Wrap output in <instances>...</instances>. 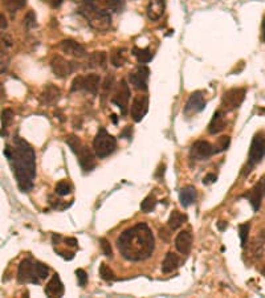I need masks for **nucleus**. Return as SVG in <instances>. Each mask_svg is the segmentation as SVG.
Returning a JSON list of instances; mask_svg holds the SVG:
<instances>
[{
	"label": "nucleus",
	"mask_w": 265,
	"mask_h": 298,
	"mask_svg": "<svg viewBox=\"0 0 265 298\" xmlns=\"http://www.w3.org/2000/svg\"><path fill=\"white\" fill-rule=\"evenodd\" d=\"M51 68H52L53 73L56 74V77L59 78L68 77L69 74L74 72L73 62L65 60L61 56H53V59L51 60Z\"/></svg>",
	"instance_id": "nucleus-11"
},
{
	"label": "nucleus",
	"mask_w": 265,
	"mask_h": 298,
	"mask_svg": "<svg viewBox=\"0 0 265 298\" xmlns=\"http://www.w3.org/2000/svg\"><path fill=\"white\" fill-rule=\"evenodd\" d=\"M227 227V223L226 221H220V223H217V228L220 229V231H224Z\"/></svg>",
	"instance_id": "nucleus-49"
},
{
	"label": "nucleus",
	"mask_w": 265,
	"mask_h": 298,
	"mask_svg": "<svg viewBox=\"0 0 265 298\" xmlns=\"http://www.w3.org/2000/svg\"><path fill=\"white\" fill-rule=\"evenodd\" d=\"M263 30H264V35H265V22H264V24H263Z\"/></svg>",
	"instance_id": "nucleus-50"
},
{
	"label": "nucleus",
	"mask_w": 265,
	"mask_h": 298,
	"mask_svg": "<svg viewBox=\"0 0 265 298\" xmlns=\"http://www.w3.org/2000/svg\"><path fill=\"white\" fill-rule=\"evenodd\" d=\"M249 231H251V224L249 223H245V224H241L239 227V236L240 240H241V245L245 246L248 240V236H249Z\"/></svg>",
	"instance_id": "nucleus-37"
},
{
	"label": "nucleus",
	"mask_w": 265,
	"mask_h": 298,
	"mask_svg": "<svg viewBox=\"0 0 265 298\" xmlns=\"http://www.w3.org/2000/svg\"><path fill=\"white\" fill-rule=\"evenodd\" d=\"M60 49L66 55L76 57V59H83L87 56V49L74 40H62L60 43Z\"/></svg>",
	"instance_id": "nucleus-14"
},
{
	"label": "nucleus",
	"mask_w": 265,
	"mask_h": 298,
	"mask_svg": "<svg viewBox=\"0 0 265 298\" xmlns=\"http://www.w3.org/2000/svg\"><path fill=\"white\" fill-rule=\"evenodd\" d=\"M131 133H133V130H131V126H127L126 129L123 130L121 133V137H126L127 139H131Z\"/></svg>",
	"instance_id": "nucleus-46"
},
{
	"label": "nucleus",
	"mask_w": 265,
	"mask_h": 298,
	"mask_svg": "<svg viewBox=\"0 0 265 298\" xmlns=\"http://www.w3.org/2000/svg\"><path fill=\"white\" fill-rule=\"evenodd\" d=\"M61 90L56 85L53 84H48L47 87L44 88V90L41 91L40 95V101L43 105H55L60 99Z\"/></svg>",
	"instance_id": "nucleus-18"
},
{
	"label": "nucleus",
	"mask_w": 265,
	"mask_h": 298,
	"mask_svg": "<svg viewBox=\"0 0 265 298\" xmlns=\"http://www.w3.org/2000/svg\"><path fill=\"white\" fill-rule=\"evenodd\" d=\"M133 55L137 57V60L141 64H147L152 60V53L148 48H134L133 49Z\"/></svg>",
	"instance_id": "nucleus-28"
},
{
	"label": "nucleus",
	"mask_w": 265,
	"mask_h": 298,
	"mask_svg": "<svg viewBox=\"0 0 265 298\" xmlns=\"http://www.w3.org/2000/svg\"><path fill=\"white\" fill-rule=\"evenodd\" d=\"M12 121H13V112L11 109H4V110L1 112V129H3V131L11 125V122ZM3 131H1V134H3Z\"/></svg>",
	"instance_id": "nucleus-33"
},
{
	"label": "nucleus",
	"mask_w": 265,
	"mask_h": 298,
	"mask_svg": "<svg viewBox=\"0 0 265 298\" xmlns=\"http://www.w3.org/2000/svg\"><path fill=\"white\" fill-rule=\"evenodd\" d=\"M264 181L261 183H256L253 188L248 192L247 198L249 200V203L252 206L253 211H259L261 206V200H263V192H264Z\"/></svg>",
	"instance_id": "nucleus-20"
},
{
	"label": "nucleus",
	"mask_w": 265,
	"mask_h": 298,
	"mask_svg": "<svg viewBox=\"0 0 265 298\" xmlns=\"http://www.w3.org/2000/svg\"><path fill=\"white\" fill-rule=\"evenodd\" d=\"M110 61L116 68H121L126 62V55H125V49L123 48H117L114 49L112 55H110Z\"/></svg>",
	"instance_id": "nucleus-27"
},
{
	"label": "nucleus",
	"mask_w": 265,
	"mask_h": 298,
	"mask_svg": "<svg viewBox=\"0 0 265 298\" xmlns=\"http://www.w3.org/2000/svg\"><path fill=\"white\" fill-rule=\"evenodd\" d=\"M55 191H56V194L59 196H66V195L70 194V191H72V187L68 181L65 180H61L59 181L55 187Z\"/></svg>",
	"instance_id": "nucleus-34"
},
{
	"label": "nucleus",
	"mask_w": 265,
	"mask_h": 298,
	"mask_svg": "<svg viewBox=\"0 0 265 298\" xmlns=\"http://www.w3.org/2000/svg\"><path fill=\"white\" fill-rule=\"evenodd\" d=\"M106 60L108 56L105 52H94L88 57V66L89 68H101L105 69L106 68Z\"/></svg>",
	"instance_id": "nucleus-24"
},
{
	"label": "nucleus",
	"mask_w": 265,
	"mask_h": 298,
	"mask_svg": "<svg viewBox=\"0 0 265 298\" xmlns=\"http://www.w3.org/2000/svg\"><path fill=\"white\" fill-rule=\"evenodd\" d=\"M35 272H36V276L39 277V280H45L47 277H48V273H49V268L47 267V265H44L43 263H35Z\"/></svg>",
	"instance_id": "nucleus-36"
},
{
	"label": "nucleus",
	"mask_w": 265,
	"mask_h": 298,
	"mask_svg": "<svg viewBox=\"0 0 265 298\" xmlns=\"http://www.w3.org/2000/svg\"><path fill=\"white\" fill-rule=\"evenodd\" d=\"M245 89L243 88H234L227 90L223 95L222 106L226 112H232L240 108V105L243 104L244 98H245Z\"/></svg>",
	"instance_id": "nucleus-6"
},
{
	"label": "nucleus",
	"mask_w": 265,
	"mask_h": 298,
	"mask_svg": "<svg viewBox=\"0 0 265 298\" xmlns=\"http://www.w3.org/2000/svg\"><path fill=\"white\" fill-rule=\"evenodd\" d=\"M85 18L88 19L89 26L97 30H106L112 26V15L109 12V9L91 11L85 15Z\"/></svg>",
	"instance_id": "nucleus-5"
},
{
	"label": "nucleus",
	"mask_w": 265,
	"mask_h": 298,
	"mask_svg": "<svg viewBox=\"0 0 265 298\" xmlns=\"http://www.w3.org/2000/svg\"><path fill=\"white\" fill-rule=\"evenodd\" d=\"M166 9V0H150L147 4V18L151 22H157L163 16Z\"/></svg>",
	"instance_id": "nucleus-19"
},
{
	"label": "nucleus",
	"mask_w": 265,
	"mask_h": 298,
	"mask_svg": "<svg viewBox=\"0 0 265 298\" xmlns=\"http://www.w3.org/2000/svg\"><path fill=\"white\" fill-rule=\"evenodd\" d=\"M77 156H79V163L81 166V169L87 173V171H91L96 166V158H94V154L91 151L90 149L87 146L81 147V150L77 152Z\"/></svg>",
	"instance_id": "nucleus-16"
},
{
	"label": "nucleus",
	"mask_w": 265,
	"mask_h": 298,
	"mask_svg": "<svg viewBox=\"0 0 265 298\" xmlns=\"http://www.w3.org/2000/svg\"><path fill=\"white\" fill-rule=\"evenodd\" d=\"M123 8V0H108V9L113 12H121Z\"/></svg>",
	"instance_id": "nucleus-41"
},
{
	"label": "nucleus",
	"mask_w": 265,
	"mask_h": 298,
	"mask_svg": "<svg viewBox=\"0 0 265 298\" xmlns=\"http://www.w3.org/2000/svg\"><path fill=\"white\" fill-rule=\"evenodd\" d=\"M196 199V190L195 187L186 186L183 187L180 194H179V202L182 204V207L187 208L190 207L191 204H194Z\"/></svg>",
	"instance_id": "nucleus-23"
},
{
	"label": "nucleus",
	"mask_w": 265,
	"mask_h": 298,
	"mask_svg": "<svg viewBox=\"0 0 265 298\" xmlns=\"http://www.w3.org/2000/svg\"><path fill=\"white\" fill-rule=\"evenodd\" d=\"M264 184H265V180H264ZM264 190H265V187H264Z\"/></svg>",
	"instance_id": "nucleus-51"
},
{
	"label": "nucleus",
	"mask_w": 265,
	"mask_h": 298,
	"mask_svg": "<svg viewBox=\"0 0 265 298\" xmlns=\"http://www.w3.org/2000/svg\"><path fill=\"white\" fill-rule=\"evenodd\" d=\"M155 204H157V199L154 195H148L144 199V202L141 203V211L145 212V213H150V212L155 208Z\"/></svg>",
	"instance_id": "nucleus-29"
},
{
	"label": "nucleus",
	"mask_w": 265,
	"mask_h": 298,
	"mask_svg": "<svg viewBox=\"0 0 265 298\" xmlns=\"http://www.w3.org/2000/svg\"><path fill=\"white\" fill-rule=\"evenodd\" d=\"M113 84H114V77L113 76H106L105 80L101 84V89H102V93H104V97H108L110 94V91L113 89Z\"/></svg>",
	"instance_id": "nucleus-35"
},
{
	"label": "nucleus",
	"mask_w": 265,
	"mask_h": 298,
	"mask_svg": "<svg viewBox=\"0 0 265 298\" xmlns=\"http://www.w3.org/2000/svg\"><path fill=\"white\" fill-rule=\"evenodd\" d=\"M179 267V257L178 255H175L173 252H169L166 255L165 260L162 261V272L163 273H171L174 272L175 269Z\"/></svg>",
	"instance_id": "nucleus-25"
},
{
	"label": "nucleus",
	"mask_w": 265,
	"mask_h": 298,
	"mask_svg": "<svg viewBox=\"0 0 265 298\" xmlns=\"http://www.w3.org/2000/svg\"><path fill=\"white\" fill-rule=\"evenodd\" d=\"M12 45L13 40L8 33H0V53H7Z\"/></svg>",
	"instance_id": "nucleus-30"
},
{
	"label": "nucleus",
	"mask_w": 265,
	"mask_h": 298,
	"mask_svg": "<svg viewBox=\"0 0 265 298\" xmlns=\"http://www.w3.org/2000/svg\"><path fill=\"white\" fill-rule=\"evenodd\" d=\"M100 277L105 281H110L114 278V272L109 268L106 264H101L100 265Z\"/></svg>",
	"instance_id": "nucleus-38"
},
{
	"label": "nucleus",
	"mask_w": 265,
	"mask_h": 298,
	"mask_svg": "<svg viewBox=\"0 0 265 298\" xmlns=\"http://www.w3.org/2000/svg\"><path fill=\"white\" fill-rule=\"evenodd\" d=\"M27 0H4L5 8L11 13H15L19 9H22L26 5Z\"/></svg>",
	"instance_id": "nucleus-31"
},
{
	"label": "nucleus",
	"mask_w": 265,
	"mask_h": 298,
	"mask_svg": "<svg viewBox=\"0 0 265 298\" xmlns=\"http://www.w3.org/2000/svg\"><path fill=\"white\" fill-rule=\"evenodd\" d=\"M36 24H37V23H36L35 12H33V11H29V12L26 15V18H24V26H26L27 30H30V28H35Z\"/></svg>",
	"instance_id": "nucleus-40"
},
{
	"label": "nucleus",
	"mask_w": 265,
	"mask_h": 298,
	"mask_svg": "<svg viewBox=\"0 0 265 298\" xmlns=\"http://www.w3.org/2000/svg\"><path fill=\"white\" fill-rule=\"evenodd\" d=\"M117 149V139L113 135H110L106 129L101 127L98 133L93 139V150L98 158L104 159L106 156L112 155Z\"/></svg>",
	"instance_id": "nucleus-3"
},
{
	"label": "nucleus",
	"mask_w": 265,
	"mask_h": 298,
	"mask_svg": "<svg viewBox=\"0 0 265 298\" xmlns=\"http://www.w3.org/2000/svg\"><path fill=\"white\" fill-rule=\"evenodd\" d=\"M101 87V77L98 74L91 73L87 76H77L72 82V88L70 91H79L84 90L87 93L96 95L100 90Z\"/></svg>",
	"instance_id": "nucleus-4"
},
{
	"label": "nucleus",
	"mask_w": 265,
	"mask_h": 298,
	"mask_svg": "<svg viewBox=\"0 0 265 298\" xmlns=\"http://www.w3.org/2000/svg\"><path fill=\"white\" fill-rule=\"evenodd\" d=\"M175 248L179 253L188 255L192 248V235L188 231H182L175 238Z\"/></svg>",
	"instance_id": "nucleus-17"
},
{
	"label": "nucleus",
	"mask_w": 265,
	"mask_h": 298,
	"mask_svg": "<svg viewBox=\"0 0 265 298\" xmlns=\"http://www.w3.org/2000/svg\"><path fill=\"white\" fill-rule=\"evenodd\" d=\"M18 281L20 284H39V277L36 276L35 263L30 259H24L19 265L18 269Z\"/></svg>",
	"instance_id": "nucleus-8"
},
{
	"label": "nucleus",
	"mask_w": 265,
	"mask_h": 298,
	"mask_svg": "<svg viewBox=\"0 0 265 298\" xmlns=\"http://www.w3.org/2000/svg\"><path fill=\"white\" fill-rule=\"evenodd\" d=\"M216 180H217V177L215 174H207L205 177V179H203V183H205V184H212V183H215Z\"/></svg>",
	"instance_id": "nucleus-44"
},
{
	"label": "nucleus",
	"mask_w": 265,
	"mask_h": 298,
	"mask_svg": "<svg viewBox=\"0 0 265 298\" xmlns=\"http://www.w3.org/2000/svg\"><path fill=\"white\" fill-rule=\"evenodd\" d=\"M45 294L48 297H62L64 296V285L61 282L59 274H53L48 285L45 286Z\"/></svg>",
	"instance_id": "nucleus-21"
},
{
	"label": "nucleus",
	"mask_w": 265,
	"mask_h": 298,
	"mask_svg": "<svg viewBox=\"0 0 265 298\" xmlns=\"http://www.w3.org/2000/svg\"><path fill=\"white\" fill-rule=\"evenodd\" d=\"M4 155L12 167L13 177L18 181L20 191L28 192L33 187L36 178L35 150L24 139L15 137L13 147L5 146Z\"/></svg>",
	"instance_id": "nucleus-1"
},
{
	"label": "nucleus",
	"mask_w": 265,
	"mask_h": 298,
	"mask_svg": "<svg viewBox=\"0 0 265 298\" xmlns=\"http://www.w3.org/2000/svg\"><path fill=\"white\" fill-rule=\"evenodd\" d=\"M212 154H215V149L207 141H198L191 147V155L195 159H207Z\"/></svg>",
	"instance_id": "nucleus-15"
},
{
	"label": "nucleus",
	"mask_w": 265,
	"mask_h": 298,
	"mask_svg": "<svg viewBox=\"0 0 265 298\" xmlns=\"http://www.w3.org/2000/svg\"><path fill=\"white\" fill-rule=\"evenodd\" d=\"M7 27H8L7 18H5L3 13H0V30H7Z\"/></svg>",
	"instance_id": "nucleus-45"
},
{
	"label": "nucleus",
	"mask_w": 265,
	"mask_h": 298,
	"mask_svg": "<svg viewBox=\"0 0 265 298\" xmlns=\"http://www.w3.org/2000/svg\"><path fill=\"white\" fill-rule=\"evenodd\" d=\"M76 276H77V280H79V285L80 286H85L88 284V274L84 269H77L76 270Z\"/></svg>",
	"instance_id": "nucleus-43"
},
{
	"label": "nucleus",
	"mask_w": 265,
	"mask_h": 298,
	"mask_svg": "<svg viewBox=\"0 0 265 298\" xmlns=\"http://www.w3.org/2000/svg\"><path fill=\"white\" fill-rule=\"evenodd\" d=\"M65 141H66V145L70 147V150H72L74 154H77V152L81 150V147H83V145H81V141H80L76 135H68Z\"/></svg>",
	"instance_id": "nucleus-32"
},
{
	"label": "nucleus",
	"mask_w": 265,
	"mask_h": 298,
	"mask_svg": "<svg viewBox=\"0 0 265 298\" xmlns=\"http://www.w3.org/2000/svg\"><path fill=\"white\" fill-rule=\"evenodd\" d=\"M265 156V137L263 134H256L253 137L251 147H249V163H260Z\"/></svg>",
	"instance_id": "nucleus-9"
},
{
	"label": "nucleus",
	"mask_w": 265,
	"mask_h": 298,
	"mask_svg": "<svg viewBox=\"0 0 265 298\" xmlns=\"http://www.w3.org/2000/svg\"><path fill=\"white\" fill-rule=\"evenodd\" d=\"M148 112V97L146 94H139L133 99L131 105V118L134 122H141Z\"/></svg>",
	"instance_id": "nucleus-10"
},
{
	"label": "nucleus",
	"mask_w": 265,
	"mask_h": 298,
	"mask_svg": "<svg viewBox=\"0 0 265 298\" xmlns=\"http://www.w3.org/2000/svg\"><path fill=\"white\" fill-rule=\"evenodd\" d=\"M148 74H150V70H148L147 66L145 65H141L137 68L135 72H131L129 74V81L131 82V85L138 89V90H147V80H148Z\"/></svg>",
	"instance_id": "nucleus-12"
},
{
	"label": "nucleus",
	"mask_w": 265,
	"mask_h": 298,
	"mask_svg": "<svg viewBox=\"0 0 265 298\" xmlns=\"http://www.w3.org/2000/svg\"><path fill=\"white\" fill-rule=\"evenodd\" d=\"M230 143H231V138L230 137H227V135H224V137H222V138H219V142L216 143L215 152H220V151H224V150H227V149L230 147Z\"/></svg>",
	"instance_id": "nucleus-39"
},
{
	"label": "nucleus",
	"mask_w": 265,
	"mask_h": 298,
	"mask_svg": "<svg viewBox=\"0 0 265 298\" xmlns=\"http://www.w3.org/2000/svg\"><path fill=\"white\" fill-rule=\"evenodd\" d=\"M65 242H66V245H69V246H77V240L74 238H65Z\"/></svg>",
	"instance_id": "nucleus-48"
},
{
	"label": "nucleus",
	"mask_w": 265,
	"mask_h": 298,
	"mask_svg": "<svg viewBox=\"0 0 265 298\" xmlns=\"http://www.w3.org/2000/svg\"><path fill=\"white\" fill-rule=\"evenodd\" d=\"M100 244H101V249L104 252V255L106 256V257H109V259H112V257H113V251H112L110 242H109L106 238H101Z\"/></svg>",
	"instance_id": "nucleus-42"
},
{
	"label": "nucleus",
	"mask_w": 265,
	"mask_h": 298,
	"mask_svg": "<svg viewBox=\"0 0 265 298\" xmlns=\"http://www.w3.org/2000/svg\"><path fill=\"white\" fill-rule=\"evenodd\" d=\"M130 89L125 80L119 81L117 85V89L114 91V95L112 97V102L117 105L121 110L122 116H126L127 108H129V101H130Z\"/></svg>",
	"instance_id": "nucleus-7"
},
{
	"label": "nucleus",
	"mask_w": 265,
	"mask_h": 298,
	"mask_svg": "<svg viewBox=\"0 0 265 298\" xmlns=\"http://www.w3.org/2000/svg\"><path fill=\"white\" fill-rule=\"evenodd\" d=\"M226 127V119H224V114H223L222 110H217L213 114L212 119L209 122L208 125V133L209 134H217V133H220L223 129Z\"/></svg>",
	"instance_id": "nucleus-22"
},
{
	"label": "nucleus",
	"mask_w": 265,
	"mask_h": 298,
	"mask_svg": "<svg viewBox=\"0 0 265 298\" xmlns=\"http://www.w3.org/2000/svg\"><path fill=\"white\" fill-rule=\"evenodd\" d=\"M206 106V99L203 91H194L190 98L187 101L186 106H184V114L186 116H192L195 113L202 112Z\"/></svg>",
	"instance_id": "nucleus-13"
},
{
	"label": "nucleus",
	"mask_w": 265,
	"mask_h": 298,
	"mask_svg": "<svg viewBox=\"0 0 265 298\" xmlns=\"http://www.w3.org/2000/svg\"><path fill=\"white\" fill-rule=\"evenodd\" d=\"M186 221H187V216L184 213H182V212L179 211H173L171 212V215H170L167 224H169V227L173 229V231H175V229H178L179 227H182Z\"/></svg>",
	"instance_id": "nucleus-26"
},
{
	"label": "nucleus",
	"mask_w": 265,
	"mask_h": 298,
	"mask_svg": "<svg viewBox=\"0 0 265 298\" xmlns=\"http://www.w3.org/2000/svg\"><path fill=\"white\" fill-rule=\"evenodd\" d=\"M62 1H64V0H48L49 5H51L52 8H59V7L62 4Z\"/></svg>",
	"instance_id": "nucleus-47"
},
{
	"label": "nucleus",
	"mask_w": 265,
	"mask_h": 298,
	"mask_svg": "<svg viewBox=\"0 0 265 298\" xmlns=\"http://www.w3.org/2000/svg\"><path fill=\"white\" fill-rule=\"evenodd\" d=\"M117 248L119 253L129 261H144L154 252V235L147 224L138 223L118 236Z\"/></svg>",
	"instance_id": "nucleus-2"
}]
</instances>
